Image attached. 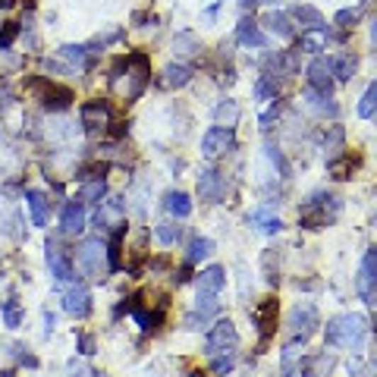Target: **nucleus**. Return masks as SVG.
<instances>
[{
  "instance_id": "nucleus-8",
  "label": "nucleus",
  "mask_w": 377,
  "mask_h": 377,
  "mask_svg": "<svg viewBox=\"0 0 377 377\" xmlns=\"http://www.w3.org/2000/svg\"><path fill=\"white\" fill-rule=\"evenodd\" d=\"M236 346H239V333H236V327H233V321L214 324L211 333H208V339H205V352H208V355L230 352V349H236Z\"/></svg>"
},
{
  "instance_id": "nucleus-29",
  "label": "nucleus",
  "mask_w": 377,
  "mask_h": 377,
  "mask_svg": "<svg viewBox=\"0 0 377 377\" xmlns=\"http://www.w3.org/2000/svg\"><path fill=\"white\" fill-rule=\"evenodd\" d=\"M214 255V239L208 236H195L192 242H188V252H186V261L188 264H198V261L211 258Z\"/></svg>"
},
{
  "instance_id": "nucleus-43",
  "label": "nucleus",
  "mask_w": 377,
  "mask_h": 377,
  "mask_svg": "<svg viewBox=\"0 0 377 377\" xmlns=\"http://www.w3.org/2000/svg\"><path fill=\"white\" fill-rule=\"evenodd\" d=\"M214 359V374H227V371H233V365H236V355H233V349H230L227 355H211Z\"/></svg>"
},
{
  "instance_id": "nucleus-32",
  "label": "nucleus",
  "mask_w": 377,
  "mask_h": 377,
  "mask_svg": "<svg viewBox=\"0 0 377 377\" xmlns=\"http://www.w3.org/2000/svg\"><path fill=\"white\" fill-rule=\"evenodd\" d=\"M327 38H330L327 26H324V28H308V32L302 35V41H299V50L317 54V50H324V47H327Z\"/></svg>"
},
{
  "instance_id": "nucleus-12",
  "label": "nucleus",
  "mask_w": 377,
  "mask_h": 377,
  "mask_svg": "<svg viewBox=\"0 0 377 377\" xmlns=\"http://www.w3.org/2000/svg\"><path fill=\"white\" fill-rule=\"evenodd\" d=\"M308 89L317 94H330L333 91V69L327 57H315L308 63Z\"/></svg>"
},
{
  "instance_id": "nucleus-3",
  "label": "nucleus",
  "mask_w": 377,
  "mask_h": 377,
  "mask_svg": "<svg viewBox=\"0 0 377 377\" xmlns=\"http://www.w3.org/2000/svg\"><path fill=\"white\" fill-rule=\"evenodd\" d=\"M339 198L337 195H327V192H315L302 201V227L308 230H317V227H327L333 217L339 214Z\"/></svg>"
},
{
  "instance_id": "nucleus-36",
  "label": "nucleus",
  "mask_w": 377,
  "mask_h": 377,
  "mask_svg": "<svg viewBox=\"0 0 377 377\" xmlns=\"http://www.w3.org/2000/svg\"><path fill=\"white\" fill-rule=\"evenodd\" d=\"M374 107H377V85L371 82L365 89V94H361V101H359V117L361 120H371L374 117Z\"/></svg>"
},
{
  "instance_id": "nucleus-30",
  "label": "nucleus",
  "mask_w": 377,
  "mask_h": 377,
  "mask_svg": "<svg viewBox=\"0 0 377 377\" xmlns=\"http://www.w3.org/2000/svg\"><path fill=\"white\" fill-rule=\"evenodd\" d=\"M214 120H217V126L233 129L239 123V104H236V101H230V98H223L220 104L214 107Z\"/></svg>"
},
{
  "instance_id": "nucleus-38",
  "label": "nucleus",
  "mask_w": 377,
  "mask_h": 377,
  "mask_svg": "<svg viewBox=\"0 0 377 377\" xmlns=\"http://www.w3.org/2000/svg\"><path fill=\"white\" fill-rule=\"evenodd\" d=\"M0 315H4V324H6V327H13V330L23 324V308H19V302H13V299L0 305Z\"/></svg>"
},
{
  "instance_id": "nucleus-27",
  "label": "nucleus",
  "mask_w": 377,
  "mask_h": 377,
  "mask_svg": "<svg viewBox=\"0 0 377 377\" xmlns=\"http://www.w3.org/2000/svg\"><path fill=\"white\" fill-rule=\"evenodd\" d=\"M164 208L167 211H170L173 217H179V220H183V217H188L192 214V198H188L186 192H167V198H164Z\"/></svg>"
},
{
  "instance_id": "nucleus-31",
  "label": "nucleus",
  "mask_w": 377,
  "mask_h": 377,
  "mask_svg": "<svg viewBox=\"0 0 377 377\" xmlns=\"http://www.w3.org/2000/svg\"><path fill=\"white\" fill-rule=\"evenodd\" d=\"M305 101H308V107H311V111H315V113H321V117H337V113H339L337 101H333L330 94H317V91H311V89H308Z\"/></svg>"
},
{
  "instance_id": "nucleus-14",
  "label": "nucleus",
  "mask_w": 377,
  "mask_h": 377,
  "mask_svg": "<svg viewBox=\"0 0 377 377\" xmlns=\"http://www.w3.org/2000/svg\"><path fill=\"white\" fill-rule=\"evenodd\" d=\"M85 230V205L82 201H69L60 211V233L63 236H79Z\"/></svg>"
},
{
  "instance_id": "nucleus-26",
  "label": "nucleus",
  "mask_w": 377,
  "mask_h": 377,
  "mask_svg": "<svg viewBox=\"0 0 377 377\" xmlns=\"http://www.w3.org/2000/svg\"><path fill=\"white\" fill-rule=\"evenodd\" d=\"M104 195H107L104 176H101V179H85L82 192H79V201H82V205H101V201H104Z\"/></svg>"
},
{
  "instance_id": "nucleus-47",
  "label": "nucleus",
  "mask_w": 377,
  "mask_h": 377,
  "mask_svg": "<svg viewBox=\"0 0 377 377\" xmlns=\"http://www.w3.org/2000/svg\"><path fill=\"white\" fill-rule=\"evenodd\" d=\"M79 352L94 355V337H91V333H82V337H79Z\"/></svg>"
},
{
  "instance_id": "nucleus-54",
  "label": "nucleus",
  "mask_w": 377,
  "mask_h": 377,
  "mask_svg": "<svg viewBox=\"0 0 377 377\" xmlns=\"http://www.w3.org/2000/svg\"><path fill=\"white\" fill-rule=\"evenodd\" d=\"M0 135H4V129H0Z\"/></svg>"
},
{
  "instance_id": "nucleus-23",
  "label": "nucleus",
  "mask_w": 377,
  "mask_h": 377,
  "mask_svg": "<svg viewBox=\"0 0 377 377\" xmlns=\"http://www.w3.org/2000/svg\"><path fill=\"white\" fill-rule=\"evenodd\" d=\"M26 205L32 211V223L35 227H45L47 223V198L38 192V188H28L26 192Z\"/></svg>"
},
{
  "instance_id": "nucleus-1",
  "label": "nucleus",
  "mask_w": 377,
  "mask_h": 377,
  "mask_svg": "<svg viewBox=\"0 0 377 377\" xmlns=\"http://www.w3.org/2000/svg\"><path fill=\"white\" fill-rule=\"evenodd\" d=\"M148 76H151V67H148V57L145 54H126L117 60V67L111 69V89L113 94H120V98L133 101L139 98L145 91V85H148Z\"/></svg>"
},
{
  "instance_id": "nucleus-41",
  "label": "nucleus",
  "mask_w": 377,
  "mask_h": 377,
  "mask_svg": "<svg viewBox=\"0 0 377 377\" xmlns=\"http://www.w3.org/2000/svg\"><path fill=\"white\" fill-rule=\"evenodd\" d=\"M19 223H23V217H19V211H10V214L4 217V223H0V230H4V233L10 236V239H23L26 233L19 230Z\"/></svg>"
},
{
  "instance_id": "nucleus-10",
  "label": "nucleus",
  "mask_w": 377,
  "mask_h": 377,
  "mask_svg": "<svg viewBox=\"0 0 377 377\" xmlns=\"http://www.w3.org/2000/svg\"><path fill=\"white\" fill-rule=\"evenodd\" d=\"M79 120H82L85 133H101V129L111 126V104L107 101H85Z\"/></svg>"
},
{
  "instance_id": "nucleus-25",
  "label": "nucleus",
  "mask_w": 377,
  "mask_h": 377,
  "mask_svg": "<svg viewBox=\"0 0 377 377\" xmlns=\"http://www.w3.org/2000/svg\"><path fill=\"white\" fill-rule=\"evenodd\" d=\"M98 54V50H91V45H63L60 47V57L69 63H76V67H91V57Z\"/></svg>"
},
{
  "instance_id": "nucleus-51",
  "label": "nucleus",
  "mask_w": 377,
  "mask_h": 377,
  "mask_svg": "<svg viewBox=\"0 0 377 377\" xmlns=\"http://www.w3.org/2000/svg\"><path fill=\"white\" fill-rule=\"evenodd\" d=\"M242 4H245V6H255V4H258V0H242Z\"/></svg>"
},
{
  "instance_id": "nucleus-24",
  "label": "nucleus",
  "mask_w": 377,
  "mask_h": 377,
  "mask_svg": "<svg viewBox=\"0 0 377 377\" xmlns=\"http://www.w3.org/2000/svg\"><path fill=\"white\" fill-rule=\"evenodd\" d=\"M255 321L261 324V333H264V339L274 333V327H277V302L267 299L261 302V305L255 308Z\"/></svg>"
},
{
  "instance_id": "nucleus-45",
  "label": "nucleus",
  "mask_w": 377,
  "mask_h": 377,
  "mask_svg": "<svg viewBox=\"0 0 377 377\" xmlns=\"http://www.w3.org/2000/svg\"><path fill=\"white\" fill-rule=\"evenodd\" d=\"M16 35H19V26L16 23H4V32H0V50H6L16 41Z\"/></svg>"
},
{
  "instance_id": "nucleus-28",
  "label": "nucleus",
  "mask_w": 377,
  "mask_h": 377,
  "mask_svg": "<svg viewBox=\"0 0 377 377\" xmlns=\"http://www.w3.org/2000/svg\"><path fill=\"white\" fill-rule=\"evenodd\" d=\"M299 368H302V352L296 343H289L280 355V371H283V377H302Z\"/></svg>"
},
{
  "instance_id": "nucleus-33",
  "label": "nucleus",
  "mask_w": 377,
  "mask_h": 377,
  "mask_svg": "<svg viewBox=\"0 0 377 377\" xmlns=\"http://www.w3.org/2000/svg\"><path fill=\"white\" fill-rule=\"evenodd\" d=\"M154 239L161 245H176L179 239H183V227H179L176 220H161L154 227Z\"/></svg>"
},
{
  "instance_id": "nucleus-7",
  "label": "nucleus",
  "mask_w": 377,
  "mask_h": 377,
  "mask_svg": "<svg viewBox=\"0 0 377 377\" xmlns=\"http://www.w3.org/2000/svg\"><path fill=\"white\" fill-rule=\"evenodd\" d=\"M236 148V135L233 129H223V126H214L205 133V139H201V154L205 157H220V154H230V151Z\"/></svg>"
},
{
  "instance_id": "nucleus-16",
  "label": "nucleus",
  "mask_w": 377,
  "mask_h": 377,
  "mask_svg": "<svg viewBox=\"0 0 377 377\" xmlns=\"http://www.w3.org/2000/svg\"><path fill=\"white\" fill-rule=\"evenodd\" d=\"M123 214H126V205H123L120 198L101 201V208L94 211V227L107 230V223H113V227H123Z\"/></svg>"
},
{
  "instance_id": "nucleus-37",
  "label": "nucleus",
  "mask_w": 377,
  "mask_h": 377,
  "mask_svg": "<svg viewBox=\"0 0 377 377\" xmlns=\"http://www.w3.org/2000/svg\"><path fill=\"white\" fill-rule=\"evenodd\" d=\"M296 19H299L305 28H324V16L315 10V6H296Z\"/></svg>"
},
{
  "instance_id": "nucleus-40",
  "label": "nucleus",
  "mask_w": 377,
  "mask_h": 377,
  "mask_svg": "<svg viewBox=\"0 0 377 377\" xmlns=\"http://www.w3.org/2000/svg\"><path fill=\"white\" fill-rule=\"evenodd\" d=\"M324 148L330 151V161H333V157L343 154V129H339V126H330L327 139H324Z\"/></svg>"
},
{
  "instance_id": "nucleus-18",
  "label": "nucleus",
  "mask_w": 377,
  "mask_h": 377,
  "mask_svg": "<svg viewBox=\"0 0 377 377\" xmlns=\"http://www.w3.org/2000/svg\"><path fill=\"white\" fill-rule=\"evenodd\" d=\"M249 223H252V227H255V230H261V233H280V230H283V220H280V217L277 214H274V208L271 205H261V208H255V211H252L249 214Z\"/></svg>"
},
{
  "instance_id": "nucleus-48",
  "label": "nucleus",
  "mask_w": 377,
  "mask_h": 377,
  "mask_svg": "<svg viewBox=\"0 0 377 377\" xmlns=\"http://www.w3.org/2000/svg\"><path fill=\"white\" fill-rule=\"evenodd\" d=\"M277 117H280V104H274L267 113H261V120H258V123H261V129H271V123L277 120Z\"/></svg>"
},
{
  "instance_id": "nucleus-17",
  "label": "nucleus",
  "mask_w": 377,
  "mask_h": 377,
  "mask_svg": "<svg viewBox=\"0 0 377 377\" xmlns=\"http://www.w3.org/2000/svg\"><path fill=\"white\" fill-rule=\"evenodd\" d=\"M333 365H337V359H333L330 352L305 355V359H302V368H299V374H302V377H330Z\"/></svg>"
},
{
  "instance_id": "nucleus-22",
  "label": "nucleus",
  "mask_w": 377,
  "mask_h": 377,
  "mask_svg": "<svg viewBox=\"0 0 377 377\" xmlns=\"http://www.w3.org/2000/svg\"><path fill=\"white\" fill-rule=\"evenodd\" d=\"M264 26L271 28L277 38H283V41H289L296 35V28H293V19L286 16V13H280V10H274V13H267L264 16Z\"/></svg>"
},
{
  "instance_id": "nucleus-50",
  "label": "nucleus",
  "mask_w": 377,
  "mask_h": 377,
  "mask_svg": "<svg viewBox=\"0 0 377 377\" xmlns=\"http://www.w3.org/2000/svg\"><path fill=\"white\" fill-rule=\"evenodd\" d=\"M13 4H16V0H0V10H10Z\"/></svg>"
},
{
  "instance_id": "nucleus-53",
  "label": "nucleus",
  "mask_w": 377,
  "mask_h": 377,
  "mask_svg": "<svg viewBox=\"0 0 377 377\" xmlns=\"http://www.w3.org/2000/svg\"><path fill=\"white\" fill-rule=\"evenodd\" d=\"M91 377H107V374H98V371H94V374H91Z\"/></svg>"
},
{
  "instance_id": "nucleus-44",
  "label": "nucleus",
  "mask_w": 377,
  "mask_h": 377,
  "mask_svg": "<svg viewBox=\"0 0 377 377\" xmlns=\"http://www.w3.org/2000/svg\"><path fill=\"white\" fill-rule=\"evenodd\" d=\"M359 16H361V10H355V6H352V10H339L333 23H337V26H343V28H352L355 23H359Z\"/></svg>"
},
{
  "instance_id": "nucleus-39",
  "label": "nucleus",
  "mask_w": 377,
  "mask_h": 377,
  "mask_svg": "<svg viewBox=\"0 0 377 377\" xmlns=\"http://www.w3.org/2000/svg\"><path fill=\"white\" fill-rule=\"evenodd\" d=\"M255 98L258 101H277V82H274V76H261L255 82Z\"/></svg>"
},
{
  "instance_id": "nucleus-2",
  "label": "nucleus",
  "mask_w": 377,
  "mask_h": 377,
  "mask_svg": "<svg viewBox=\"0 0 377 377\" xmlns=\"http://www.w3.org/2000/svg\"><path fill=\"white\" fill-rule=\"evenodd\" d=\"M368 337V321L361 315H337L327 321V343L337 349H361Z\"/></svg>"
},
{
  "instance_id": "nucleus-13",
  "label": "nucleus",
  "mask_w": 377,
  "mask_h": 377,
  "mask_svg": "<svg viewBox=\"0 0 377 377\" xmlns=\"http://www.w3.org/2000/svg\"><path fill=\"white\" fill-rule=\"evenodd\" d=\"M47 267H50V277H54L57 283H69L72 280V261H69L67 252L54 242V239H47Z\"/></svg>"
},
{
  "instance_id": "nucleus-52",
  "label": "nucleus",
  "mask_w": 377,
  "mask_h": 377,
  "mask_svg": "<svg viewBox=\"0 0 377 377\" xmlns=\"http://www.w3.org/2000/svg\"><path fill=\"white\" fill-rule=\"evenodd\" d=\"M192 377H205V374H201V371H195V374H192Z\"/></svg>"
},
{
  "instance_id": "nucleus-19",
  "label": "nucleus",
  "mask_w": 377,
  "mask_h": 377,
  "mask_svg": "<svg viewBox=\"0 0 377 377\" xmlns=\"http://www.w3.org/2000/svg\"><path fill=\"white\" fill-rule=\"evenodd\" d=\"M236 38H239V45L242 47H267V38H264V32L258 28L255 19H242L236 28Z\"/></svg>"
},
{
  "instance_id": "nucleus-6",
  "label": "nucleus",
  "mask_w": 377,
  "mask_h": 377,
  "mask_svg": "<svg viewBox=\"0 0 377 377\" xmlns=\"http://www.w3.org/2000/svg\"><path fill=\"white\" fill-rule=\"evenodd\" d=\"M28 89L32 91H41V107L50 113H60L67 111V107L72 104V91L67 89V85H54V82H45V79H35V82H28Z\"/></svg>"
},
{
  "instance_id": "nucleus-34",
  "label": "nucleus",
  "mask_w": 377,
  "mask_h": 377,
  "mask_svg": "<svg viewBox=\"0 0 377 377\" xmlns=\"http://www.w3.org/2000/svg\"><path fill=\"white\" fill-rule=\"evenodd\" d=\"M198 50H201V45L192 32H179L176 38H173V54L176 57H195Z\"/></svg>"
},
{
  "instance_id": "nucleus-15",
  "label": "nucleus",
  "mask_w": 377,
  "mask_h": 377,
  "mask_svg": "<svg viewBox=\"0 0 377 377\" xmlns=\"http://www.w3.org/2000/svg\"><path fill=\"white\" fill-rule=\"evenodd\" d=\"M63 311L72 317H89L91 315V293L85 286H72L63 293Z\"/></svg>"
},
{
  "instance_id": "nucleus-49",
  "label": "nucleus",
  "mask_w": 377,
  "mask_h": 377,
  "mask_svg": "<svg viewBox=\"0 0 377 377\" xmlns=\"http://www.w3.org/2000/svg\"><path fill=\"white\" fill-rule=\"evenodd\" d=\"M50 330H54V315L45 311V333H47V337H50Z\"/></svg>"
},
{
  "instance_id": "nucleus-21",
  "label": "nucleus",
  "mask_w": 377,
  "mask_h": 377,
  "mask_svg": "<svg viewBox=\"0 0 377 377\" xmlns=\"http://www.w3.org/2000/svg\"><path fill=\"white\" fill-rule=\"evenodd\" d=\"M188 82H192V67H186V63H170L161 76L164 89H186Z\"/></svg>"
},
{
  "instance_id": "nucleus-20",
  "label": "nucleus",
  "mask_w": 377,
  "mask_h": 377,
  "mask_svg": "<svg viewBox=\"0 0 377 377\" xmlns=\"http://www.w3.org/2000/svg\"><path fill=\"white\" fill-rule=\"evenodd\" d=\"M198 293H220L223 289V283H227V271H223L220 264H211V267H205V271L198 274Z\"/></svg>"
},
{
  "instance_id": "nucleus-46",
  "label": "nucleus",
  "mask_w": 377,
  "mask_h": 377,
  "mask_svg": "<svg viewBox=\"0 0 377 377\" xmlns=\"http://www.w3.org/2000/svg\"><path fill=\"white\" fill-rule=\"evenodd\" d=\"M67 371H69V377H91V374H94L89 365H82V361H76V359L69 361V368H67Z\"/></svg>"
},
{
  "instance_id": "nucleus-9",
  "label": "nucleus",
  "mask_w": 377,
  "mask_h": 377,
  "mask_svg": "<svg viewBox=\"0 0 377 377\" xmlns=\"http://www.w3.org/2000/svg\"><path fill=\"white\" fill-rule=\"evenodd\" d=\"M198 195H201V201L220 205L223 195H227V179H223V173L214 170V167H205V170L198 173Z\"/></svg>"
},
{
  "instance_id": "nucleus-35",
  "label": "nucleus",
  "mask_w": 377,
  "mask_h": 377,
  "mask_svg": "<svg viewBox=\"0 0 377 377\" xmlns=\"http://www.w3.org/2000/svg\"><path fill=\"white\" fill-rule=\"evenodd\" d=\"M330 69H333V79H339V82H349V79L355 76V57L352 54L337 57V60H330Z\"/></svg>"
},
{
  "instance_id": "nucleus-4",
  "label": "nucleus",
  "mask_w": 377,
  "mask_h": 377,
  "mask_svg": "<svg viewBox=\"0 0 377 377\" xmlns=\"http://www.w3.org/2000/svg\"><path fill=\"white\" fill-rule=\"evenodd\" d=\"M76 267L89 280H104V274H111L107 271V245L101 239H85L76 249Z\"/></svg>"
},
{
  "instance_id": "nucleus-42",
  "label": "nucleus",
  "mask_w": 377,
  "mask_h": 377,
  "mask_svg": "<svg viewBox=\"0 0 377 377\" xmlns=\"http://www.w3.org/2000/svg\"><path fill=\"white\" fill-rule=\"evenodd\" d=\"M267 157H271V164H274V170H277L280 173V176L283 179H286L289 176V164H286V157H283V151L277 148V145H267Z\"/></svg>"
},
{
  "instance_id": "nucleus-11",
  "label": "nucleus",
  "mask_w": 377,
  "mask_h": 377,
  "mask_svg": "<svg viewBox=\"0 0 377 377\" xmlns=\"http://www.w3.org/2000/svg\"><path fill=\"white\" fill-rule=\"evenodd\" d=\"M374 280H377V252L374 249H368L365 252V258H361V271H359V296H361V302H365L368 308L374 305Z\"/></svg>"
},
{
  "instance_id": "nucleus-5",
  "label": "nucleus",
  "mask_w": 377,
  "mask_h": 377,
  "mask_svg": "<svg viewBox=\"0 0 377 377\" xmlns=\"http://www.w3.org/2000/svg\"><path fill=\"white\" fill-rule=\"evenodd\" d=\"M315 330H317V308L311 302H296V308L289 311V343L305 346Z\"/></svg>"
}]
</instances>
